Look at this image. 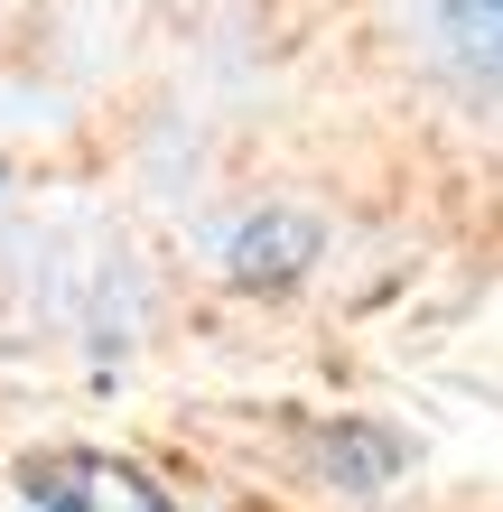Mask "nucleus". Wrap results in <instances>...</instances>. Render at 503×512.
<instances>
[{
  "label": "nucleus",
  "mask_w": 503,
  "mask_h": 512,
  "mask_svg": "<svg viewBox=\"0 0 503 512\" xmlns=\"http://www.w3.org/2000/svg\"><path fill=\"white\" fill-rule=\"evenodd\" d=\"M19 494L38 512H177L159 494V475H140L131 457H103V447H38V457H19Z\"/></svg>",
  "instance_id": "nucleus-1"
},
{
  "label": "nucleus",
  "mask_w": 503,
  "mask_h": 512,
  "mask_svg": "<svg viewBox=\"0 0 503 512\" xmlns=\"http://www.w3.org/2000/svg\"><path fill=\"white\" fill-rule=\"evenodd\" d=\"M327 466H336V485H382L401 466V447L382 429H327Z\"/></svg>",
  "instance_id": "nucleus-4"
},
{
  "label": "nucleus",
  "mask_w": 503,
  "mask_h": 512,
  "mask_svg": "<svg viewBox=\"0 0 503 512\" xmlns=\"http://www.w3.org/2000/svg\"><path fill=\"white\" fill-rule=\"evenodd\" d=\"M438 56L466 84H503V0H438Z\"/></svg>",
  "instance_id": "nucleus-3"
},
{
  "label": "nucleus",
  "mask_w": 503,
  "mask_h": 512,
  "mask_svg": "<svg viewBox=\"0 0 503 512\" xmlns=\"http://www.w3.org/2000/svg\"><path fill=\"white\" fill-rule=\"evenodd\" d=\"M308 261H317V224H308V215H252V224L224 243V270H233L243 289H289Z\"/></svg>",
  "instance_id": "nucleus-2"
}]
</instances>
